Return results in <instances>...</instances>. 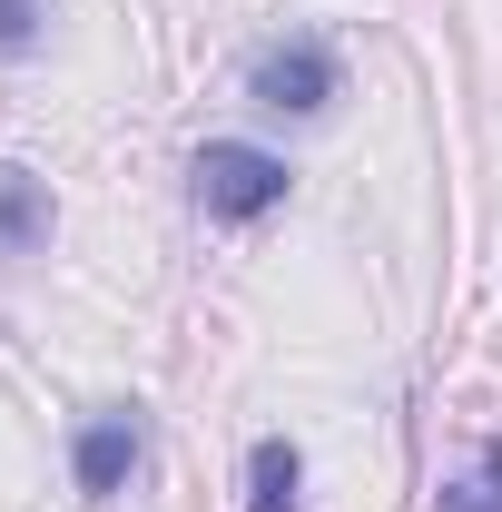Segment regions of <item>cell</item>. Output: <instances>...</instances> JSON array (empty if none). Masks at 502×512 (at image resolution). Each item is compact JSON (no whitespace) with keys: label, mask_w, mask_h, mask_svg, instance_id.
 I'll list each match as a JSON object with an SVG mask.
<instances>
[{"label":"cell","mask_w":502,"mask_h":512,"mask_svg":"<svg viewBox=\"0 0 502 512\" xmlns=\"http://www.w3.org/2000/svg\"><path fill=\"white\" fill-rule=\"evenodd\" d=\"M197 207L217 217V227H256L266 207H286V158L276 148H247V138H207L188 168Z\"/></svg>","instance_id":"1"},{"label":"cell","mask_w":502,"mask_h":512,"mask_svg":"<svg viewBox=\"0 0 502 512\" xmlns=\"http://www.w3.org/2000/svg\"><path fill=\"white\" fill-rule=\"evenodd\" d=\"M247 89H256V109H276V119H315L335 99V50L325 40H276V50H256Z\"/></svg>","instance_id":"2"},{"label":"cell","mask_w":502,"mask_h":512,"mask_svg":"<svg viewBox=\"0 0 502 512\" xmlns=\"http://www.w3.org/2000/svg\"><path fill=\"white\" fill-rule=\"evenodd\" d=\"M138 453H148V434H138V414H89L79 424V493H119L128 473H138Z\"/></svg>","instance_id":"3"},{"label":"cell","mask_w":502,"mask_h":512,"mask_svg":"<svg viewBox=\"0 0 502 512\" xmlns=\"http://www.w3.org/2000/svg\"><path fill=\"white\" fill-rule=\"evenodd\" d=\"M40 237H50V178L0 168V256H30Z\"/></svg>","instance_id":"4"},{"label":"cell","mask_w":502,"mask_h":512,"mask_svg":"<svg viewBox=\"0 0 502 512\" xmlns=\"http://www.w3.org/2000/svg\"><path fill=\"white\" fill-rule=\"evenodd\" d=\"M296 483H306V453L286 444V434H266L247 453V512H296Z\"/></svg>","instance_id":"5"},{"label":"cell","mask_w":502,"mask_h":512,"mask_svg":"<svg viewBox=\"0 0 502 512\" xmlns=\"http://www.w3.org/2000/svg\"><path fill=\"white\" fill-rule=\"evenodd\" d=\"M434 512H502V444H483V463H473L463 483H443Z\"/></svg>","instance_id":"6"},{"label":"cell","mask_w":502,"mask_h":512,"mask_svg":"<svg viewBox=\"0 0 502 512\" xmlns=\"http://www.w3.org/2000/svg\"><path fill=\"white\" fill-rule=\"evenodd\" d=\"M30 30H40V0H0V50H30Z\"/></svg>","instance_id":"7"}]
</instances>
